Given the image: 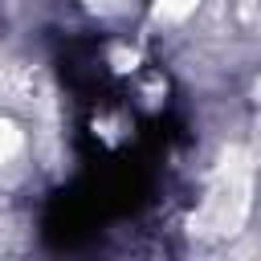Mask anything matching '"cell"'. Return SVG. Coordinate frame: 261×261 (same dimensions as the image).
<instances>
[{
    "mask_svg": "<svg viewBox=\"0 0 261 261\" xmlns=\"http://www.w3.org/2000/svg\"><path fill=\"white\" fill-rule=\"evenodd\" d=\"M196 12V0H155V16L159 20H184Z\"/></svg>",
    "mask_w": 261,
    "mask_h": 261,
    "instance_id": "obj_1",
    "label": "cell"
},
{
    "mask_svg": "<svg viewBox=\"0 0 261 261\" xmlns=\"http://www.w3.org/2000/svg\"><path fill=\"white\" fill-rule=\"evenodd\" d=\"M16 147H20V130H16L12 122H4V118H0V163H4V159H12V155H16Z\"/></svg>",
    "mask_w": 261,
    "mask_h": 261,
    "instance_id": "obj_2",
    "label": "cell"
}]
</instances>
